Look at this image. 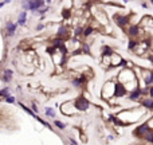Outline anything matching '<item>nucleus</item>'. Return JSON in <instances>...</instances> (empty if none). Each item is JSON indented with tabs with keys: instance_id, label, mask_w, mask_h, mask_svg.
I'll list each match as a JSON object with an SVG mask.
<instances>
[{
	"instance_id": "f257e3e1",
	"label": "nucleus",
	"mask_w": 153,
	"mask_h": 145,
	"mask_svg": "<svg viewBox=\"0 0 153 145\" xmlns=\"http://www.w3.org/2000/svg\"><path fill=\"white\" fill-rule=\"evenodd\" d=\"M44 0H23V7L26 9H34L36 11L40 6H43Z\"/></svg>"
},
{
	"instance_id": "f03ea898",
	"label": "nucleus",
	"mask_w": 153,
	"mask_h": 145,
	"mask_svg": "<svg viewBox=\"0 0 153 145\" xmlns=\"http://www.w3.org/2000/svg\"><path fill=\"white\" fill-rule=\"evenodd\" d=\"M11 78H12V71L11 70H6V71H4V77H3L4 82H9Z\"/></svg>"
},
{
	"instance_id": "7ed1b4c3",
	"label": "nucleus",
	"mask_w": 153,
	"mask_h": 145,
	"mask_svg": "<svg viewBox=\"0 0 153 145\" xmlns=\"http://www.w3.org/2000/svg\"><path fill=\"white\" fill-rule=\"evenodd\" d=\"M15 24H12V23H8L7 24V32H8V35H14L15 34Z\"/></svg>"
},
{
	"instance_id": "20e7f679",
	"label": "nucleus",
	"mask_w": 153,
	"mask_h": 145,
	"mask_svg": "<svg viewBox=\"0 0 153 145\" xmlns=\"http://www.w3.org/2000/svg\"><path fill=\"white\" fill-rule=\"evenodd\" d=\"M26 17H27V14H26V12H22V14L19 15V19H17L19 24H24V23H26Z\"/></svg>"
},
{
	"instance_id": "39448f33",
	"label": "nucleus",
	"mask_w": 153,
	"mask_h": 145,
	"mask_svg": "<svg viewBox=\"0 0 153 145\" xmlns=\"http://www.w3.org/2000/svg\"><path fill=\"white\" fill-rule=\"evenodd\" d=\"M116 22L120 24V26H124L128 20H126V17H124V16H116Z\"/></svg>"
},
{
	"instance_id": "423d86ee",
	"label": "nucleus",
	"mask_w": 153,
	"mask_h": 145,
	"mask_svg": "<svg viewBox=\"0 0 153 145\" xmlns=\"http://www.w3.org/2000/svg\"><path fill=\"white\" fill-rule=\"evenodd\" d=\"M148 130V125H142L140 129H137V133H145Z\"/></svg>"
},
{
	"instance_id": "0eeeda50",
	"label": "nucleus",
	"mask_w": 153,
	"mask_h": 145,
	"mask_svg": "<svg viewBox=\"0 0 153 145\" xmlns=\"http://www.w3.org/2000/svg\"><path fill=\"white\" fill-rule=\"evenodd\" d=\"M46 113L48 114L50 117H54L55 116V114H54V110H52L51 107H47V109H46Z\"/></svg>"
},
{
	"instance_id": "6e6552de",
	"label": "nucleus",
	"mask_w": 153,
	"mask_h": 145,
	"mask_svg": "<svg viewBox=\"0 0 153 145\" xmlns=\"http://www.w3.org/2000/svg\"><path fill=\"white\" fill-rule=\"evenodd\" d=\"M137 30H138V28H137L136 26H133L132 28H130V34H132V35H136L137 32H138V31H137Z\"/></svg>"
},
{
	"instance_id": "1a4fd4ad",
	"label": "nucleus",
	"mask_w": 153,
	"mask_h": 145,
	"mask_svg": "<svg viewBox=\"0 0 153 145\" xmlns=\"http://www.w3.org/2000/svg\"><path fill=\"white\" fill-rule=\"evenodd\" d=\"M55 125H56V126H58L59 129H64V125L62 124L61 121H55Z\"/></svg>"
},
{
	"instance_id": "9d476101",
	"label": "nucleus",
	"mask_w": 153,
	"mask_h": 145,
	"mask_svg": "<svg viewBox=\"0 0 153 145\" xmlns=\"http://www.w3.org/2000/svg\"><path fill=\"white\" fill-rule=\"evenodd\" d=\"M153 81V74H150V75L149 77H148V78H146V81H145V82H146V85H149L150 83V82H152Z\"/></svg>"
},
{
	"instance_id": "9b49d317",
	"label": "nucleus",
	"mask_w": 153,
	"mask_h": 145,
	"mask_svg": "<svg viewBox=\"0 0 153 145\" xmlns=\"http://www.w3.org/2000/svg\"><path fill=\"white\" fill-rule=\"evenodd\" d=\"M0 96H1V97H7V89L1 90V91H0Z\"/></svg>"
},
{
	"instance_id": "f8f14e48",
	"label": "nucleus",
	"mask_w": 153,
	"mask_h": 145,
	"mask_svg": "<svg viewBox=\"0 0 153 145\" xmlns=\"http://www.w3.org/2000/svg\"><path fill=\"white\" fill-rule=\"evenodd\" d=\"M7 102H9V104H12V102H15V98L14 97H7Z\"/></svg>"
},
{
	"instance_id": "ddd939ff",
	"label": "nucleus",
	"mask_w": 153,
	"mask_h": 145,
	"mask_svg": "<svg viewBox=\"0 0 153 145\" xmlns=\"http://www.w3.org/2000/svg\"><path fill=\"white\" fill-rule=\"evenodd\" d=\"M146 140H149V141H153V133L148 134V136H146Z\"/></svg>"
},
{
	"instance_id": "4468645a",
	"label": "nucleus",
	"mask_w": 153,
	"mask_h": 145,
	"mask_svg": "<svg viewBox=\"0 0 153 145\" xmlns=\"http://www.w3.org/2000/svg\"><path fill=\"white\" fill-rule=\"evenodd\" d=\"M91 31H93L91 28H87V30H85V35H89V34H90V32H91Z\"/></svg>"
},
{
	"instance_id": "2eb2a0df",
	"label": "nucleus",
	"mask_w": 153,
	"mask_h": 145,
	"mask_svg": "<svg viewBox=\"0 0 153 145\" xmlns=\"http://www.w3.org/2000/svg\"><path fill=\"white\" fill-rule=\"evenodd\" d=\"M129 47H130V48H132V47H134V42H130V43H129Z\"/></svg>"
},
{
	"instance_id": "dca6fc26",
	"label": "nucleus",
	"mask_w": 153,
	"mask_h": 145,
	"mask_svg": "<svg viewBox=\"0 0 153 145\" xmlns=\"http://www.w3.org/2000/svg\"><path fill=\"white\" fill-rule=\"evenodd\" d=\"M150 96L153 97V87H152V89H150Z\"/></svg>"
},
{
	"instance_id": "f3484780",
	"label": "nucleus",
	"mask_w": 153,
	"mask_h": 145,
	"mask_svg": "<svg viewBox=\"0 0 153 145\" xmlns=\"http://www.w3.org/2000/svg\"><path fill=\"white\" fill-rule=\"evenodd\" d=\"M71 145H75V144H71Z\"/></svg>"
},
{
	"instance_id": "a211bd4d",
	"label": "nucleus",
	"mask_w": 153,
	"mask_h": 145,
	"mask_svg": "<svg viewBox=\"0 0 153 145\" xmlns=\"http://www.w3.org/2000/svg\"><path fill=\"white\" fill-rule=\"evenodd\" d=\"M152 3H153V1H152Z\"/></svg>"
}]
</instances>
